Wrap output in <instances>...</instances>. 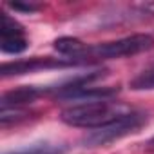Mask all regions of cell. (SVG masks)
Masks as SVG:
<instances>
[{
	"instance_id": "6",
	"label": "cell",
	"mask_w": 154,
	"mask_h": 154,
	"mask_svg": "<svg viewBox=\"0 0 154 154\" xmlns=\"http://www.w3.org/2000/svg\"><path fill=\"white\" fill-rule=\"evenodd\" d=\"M87 44H84L82 40L74 38V36H62V38H56L54 40V49L67 56V60H72V62H78L80 65L82 63H89L85 60V53H87Z\"/></svg>"
},
{
	"instance_id": "4",
	"label": "cell",
	"mask_w": 154,
	"mask_h": 154,
	"mask_svg": "<svg viewBox=\"0 0 154 154\" xmlns=\"http://www.w3.org/2000/svg\"><path fill=\"white\" fill-rule=\"evenodd\" d=\"M80 65L78 62H72L67 58H51V56H35V58H27V60H15V62H6L0 69L4 78L8 76H20V74H27V72H35V71H42V69H63V67H74Z\"/></svg>"
},
{
	"instance_id": "9",
	"label": "cell",
	"mask_w": 154,
	"mask_h": 154,
	"mask_svg": "<svg viewBox=\"0 0 154 154\" xmlns=\"http://www.w3.org/2000/svg\"><path fill=\"white\" fill-rule=\"evenodd\" d=\"M27 116H29V111H26L22 107L2 109V111H0V123H2V127H8L11 123H17L20 120H26Z\"/></svg>"
},
{
	"instance_id": "8",
	"label": "cell",
	"mask_w": 154,
	"mask_h": 154,
	"mask_svg": "<svg viewBox=\"0 0 154 154\" xmlns=\"http://www.w3.org/2000/svg\"><path fill=\"white\" fill-rule=\"evenodd\" d=\"M131 89L134 91H154V67L140 72L131 82Z\"/></svg>"
},
{
	"instance_id": "12",
	"label": "cell",
	"mask_w": 154,
	"mask_h": 154,
	"mask_svg": "<svg viewBox=\"0 0 154 154\" xmlns=\"http://www.w3.org/2000/svg\"><path fill=\"white\" fill-rule=\"evenodd\" d=\"M145 149H147L149 152H154V136H152V138H150V140L147 141V145H145Z\"/></svg>"
},
{
	"instance_id": "2",
	"label": "cell",
	"mask_w": 154,
	"mask_h": 154,
	"mask_svg": "<svg viewBox=\"0 0 154 154\" xmlns=\"http://www.w3.org/2000/svg\"><path fill=\"white\" fill-rule=\"evenodd\" d=\"M145 123H147V114L140 112V111H132V112L122 116L120 120H116V122H112V123H109L102 129L91 131L89 134L84 136L82 143L87 145V147H103V145L118 141V140H122L129 134L138 132Z\"/></svg>"
},
{
	"instance_id": "11",
	"label": "cell",
	"mask_w": 154,
	"mask_h": 154,
	"mask_svg": "<svg viewBox=\"0 0 154 154\" xmlns=\"http://www.w3.org/2000/svg\"><path fill=\"white\" fill-rule=\"evenodd\" d=\"M11 8L18 9V11H29V13L38 9V6H33V4H11Z\"/></svg>"
},
{
	"instance_id": "1",
	"label": "cell",
	"mask_w": 154,
	"mask_h": 154,
	"mask_svg": "<svg viewBox=\"0 0 154 154\" xmlns=\"http://www.w3.org/2000/svg\"><path fill=\"white\" fill-rule=\"evenodd\" d=\"M129 105L112 100H94V102H80L65 107L60 112V120L71 127H82V129H102L122 116L132 112Z\"/></svg>"
},
{
	"instance_id": "10",
	"label": "cell",
	"mask_w": 154,
	"mask_h": 154,
	"mask_svg": "<svg viewBox=\"0 0 154 154\" xmlns=\"http://www.w3.org/2000/svg\"><path fill=\"white\" fill-rule=\"evenodd\" d=\"M63 149L56 147V145H49V143H38V145H29L26 149L20 150H13L8 154H62Z\"/></svg>"
},
{
	"instance_id": "3",
	"label": "cell",
	"mask_w": 154,
	"mask_h": 154,
	"mask_svg": "<svg viewBox=\"0 0 154 154\" xmlns=\"http://www.w3.org/2000/svg\"><path fill=\"white\" fill-rule=\"evenodd\" d=\"M152 47H154V36L138 33V35H131V36H125V38L114 40V42L89 45L87 53H85V60L89 62V58H94V60L123 58V56H132V54L149 51Z\"/></svg>"
},
{
	"instance_id": "5",
	"label": "cell",
	"mask_w": 154,
	"mask_h": 154,
	"mask_svg": "<svg viewBox=\"0 0 154 154\" xmlns=\"http://www.w3.org/2000/svg\"><path fill=\"white\" fill-rule=\"evenodd\" d=\"M29 40L26 36L24 27L11 18L8 13L0 17V49L6 54H20L27 49Z\"/></svg>"
},
{
	"instance_id": "7",
	"label": "cell",
	"mask_w": 154,
	"mask_h": 154,
	"mask_svg": "<svg viewBox=\"0 0 154 154\" xmlns=\"http://www.w3.org/2000/svg\"><path fill=\"white\" fill-rule=\"evenodd\" d=\"M45 93V89H38V87H18L15 91L4 93L2 96V109H13V107H24L27 103H33L38 96H42Z\"/></svg>"
}]
</instances>
